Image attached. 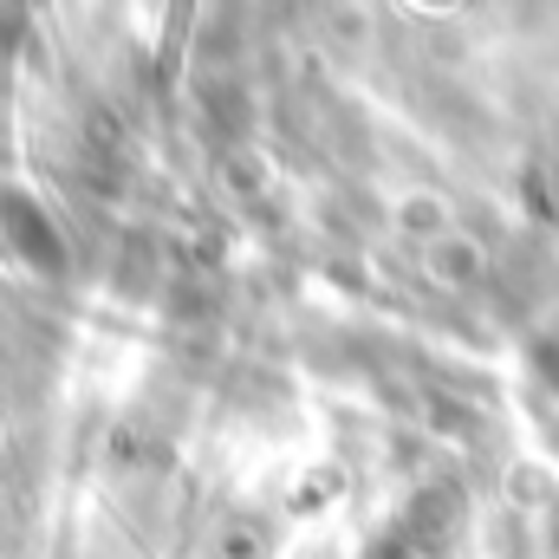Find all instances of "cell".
<instances>
[{
    "label": "cell",
    "instance_id": "1",
    "mask_svg": "<svg viewBox=\"0 0 559 559\" xmlns=\"http://www.w3.org/2000/svg\"><path fill=\"white\" fill-rule=\"evenodd\" d=\"M0 215H7V228H13V241L33 267H59V235H52V222H39V209L26 195H7Z\"/></svg>",
    "mask_w": 559,
    "mask_h": 559
}]
</instances>
